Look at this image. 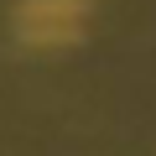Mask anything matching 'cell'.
I'll list each match as a JSON object with an SVG mask.
<instances>
[{
	"label": "cell",
	"mask_w": 156,
	"mask_h": 156,
	"mask_svg": "<svg viewBox=\"0 0 156 156\" xmlns=\"http://www.w3.org/2000/svg\"><path fill=\"white\" fill-rule=\"evenodd\" d=\"M78 16H83L78 0H31L21 11V26H26L31 42H62V37H73Z\"/></svg>",
	"instance_id": "obj_1"
}]
</instances>
